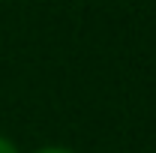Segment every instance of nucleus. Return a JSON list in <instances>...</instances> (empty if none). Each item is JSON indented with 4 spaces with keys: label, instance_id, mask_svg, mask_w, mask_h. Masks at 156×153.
<instances>
[{
    "label": "nucleus",
    "instance_id": "2",
    "mask_svg": "<svg viewBox=\"0 0 156 153\" xmlns=\"http://www.w3.org/2000/svg\"><path fill=\"white\" fill-rule=\"evenodd\" d=\"M0 153H21V150H18V144L12 138H6V135L0 132Z\"/></svg>",
    "mask_w": 156,
    "mask_h": 153
},
{
    "label": "nucleus",
    "instance_id": "1",
    "mask_svg": "<svg viewBox=\"0 0 156 153\" xmlns=\"http://www.w3.org/2000/svg\"><path fill=\"white\" fill-rule=\"evenodd\" d=\"M33 153H78V150L66 147V144H42V147H36Z\"/></svg>",
    "mask_w": 156,
    "mask_h": 153
}]
</instances>
